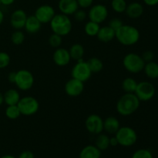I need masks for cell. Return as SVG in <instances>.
I'll use <instances>...</instances> for the list:
<instances>
[{
	"mask_svg": "<svg viewBox=\"0 0 158 158\" xmlns=\"http://www.w3.org/2000/svg\"><path fill=\"white\" fill-rule=\"evenodd\" d=\"M85 127L89 134L98 135L103 131V120L98 114H90L85 120Z\"/></svg>",
	"mask_w": 158,
	"mask_h": 158,
	"instance_id": "8fae6325",
	"label": "cell"
},
{
	"mask_svg": "<svg viewBox=\"0 0 158 158\" xmlns=\"http://www.w3.org/2000/svg\"><path fill=\"white\" fill-rule=\"evenodd\" d=\"M116 32L110 27L109 26H100V29L97 33V37L100 42L104 43H110L114 39H115Z\"/></svg>",
	"mask_w": 158,
	"mask_h": 158,
	"instance_id": "ffe728a7",
	"label": "cell"
},
{
	"mask_svg": "<svg viewBox=\"0 0 158 158\" xmlns=\"http://www.w3.org/2000/svg\"><path fill=\"white\" fill-rule=\"evenodd\" d=\"M134 94L140 101H148L154 97L155 94V87L150 82H140L137 83Z\"/></svg>",
	"mask_w": 158,
	"mask_h": 158,
	"instance_id": "30bf717a",
	"label": "cell"
},
{
	"mask_svg": "<svg viewBox=\"0 0 158 158\" xmlns=\"http://www.w3.org/2000/svg\"><path fill=\"white\" fill-rule=\"evenodd\" d=\"M95 145L99 150L104 151L110 148V137L106 134H98L95 140Z\"/></svg>",
	"mask_w": 158,
	"mask_h": 158,
	"instance_id": "cb8c5ba5",
	"label": "cell"
},
{
	"mask_svg": "<svg viewBox=\"0 0 158 158\" xmlns=\"http://www.w3.org/2000/svg\"><path fill=\"white\" fill-rule=\"evenodd\" d=\"M114 135L118 140L119 145L124 148L132 147L137 140V132L134 129L128 126L120 127Z\"/></svg>",
	"mask_w": 158,
	"mask_h": 158,
	"instance_id": "5b68a950",
	"label": "cell"
},
{
	"mask_svg": "<svg viewBox=\"0 0 158 158\" xmlns=\"http://www.w3.org/2000/svg\"><path fill=\"white\" fill-rule=\"evenodd\" d=\"M4 103V97H3V94L0 92V106Z\"/></svg>",
	"mask_w": 158,
	"mask_h": 158,
	"instance_id": "f6af8a7d",
	"label": "cell"
},
{
	"mask_svg": "<svg viewBox=\"0 0 158 158\" xmlns=\"http://www.w3.org/2000/svg\"><path fill=\"white\" fill-rule=\"evenodd\" d=\"M0 6H1V2H0Z\"/></svg>",
	"mask_w": 158,
	"mask_h": 158,
	"instance_id": "681fc988",
	"label": "cell"
},
{
	"mask_svg": "<svg viewBox=\"0 0 158 158\" xmlns=\"http://www.w3.org/2000/svg\"><path fill=\"white\" fill-rule=\"evenodd\" d=\"M50 29L53 33L60 36H66L73 29V23L69 15L63 13L56 14L49 23Z\"/></svg>",
	"mask_w": 158,
	"mask_h": 158,
	"instance_id": "3957f363",
	"label": "cell"
},
{
	"mask_svg": "<svg viewBox=\"0 0 158 158\" xmlns=\"http://www.w3.org/2000/svg\"><path fill=\"white\" fill-rule=\"evenodd\" d=\"M100 2H105V1H108V0H99Z\"/></svg>",
	"mask_w": 158,
	"mask_h": 158,
	"instance_id": "7dc6e473",
	"label": "cell"
},
{
	"mask_svg": "<svg viewBox=\"0 0 158 158\" xmlns=\"http://www.w3.org/2000/svg\"><path fill=\"white\" fill-rule=\"evenodd\" d=\"M15 74H16V71H12L9 73L7 76L8 81L10 83H15Z\"/></svg>",
	"mask_w": 158,
	"mask_h": 158,
	"instance_id": "ab89813d",
	"label": "cell"
},
{
	"mask_svg": "<svg viewBox=\"0 0 158 158\" xmlns=\"http://www.w3.org/2000/svg\"><path fill=\"white\" fill-rule=\"evenodd\" d=\"M0 78H1V74H0Z\"/></svg>",
	"mask_w": 158,
	"mask_h": 158,
	"instance_id": "c3c4849f",
	"label": "cell"
},
{
	"mask_svg": "<svg viewBox=\"0 0 158 158\" xmlns=\"http://www.w3.org/2000/svg\"><path fill=\"white\" fill-rule=\"evenodd\" d=\"M17 106L22 115L26 117L34 115L38 112L40 109V103L37 99L32 96H26L21 97Z\"/></svg>",
	"mask_w": 158,
	"mask_h": 158,
	"instance_id": "52a82bcc",
	"label": "cell"
},
{
	"mask_svg": "<svg viewBox=\"0 0 158 158\" xmlns=\"http://www.w3.org/2000/svg\"><path fill=\"white\" fill-rule=\"evenodd\" d=\"M101 151L95 145H86L80 151L79 158H100Z\"/></svg>",
	"mask_w": 158,
	"mask_h": 158,
	"instance_id": "7402d4cb",
	"label": "cell"
},
{
	"mask_svg": "<svg viewBox=\"0 0 158 158\" xmlns=\"http://www.w3.org/2000/svg\"><path fill=\"white\" fill-rule=\"evenodd\" d=\"M123 25V21H122L120 19L117 18V17H114V18H112L108 23L107 26H109L110 27L112 28L114 31H117L119 28L121 27Z\"/></svg>",
	"mask_w": 158,
	"mask_h": 158,
	"instance_id": "d590c367",
	"label": "cell"
},
{
	"mask_svg": "<svg viewBox=\"0 0 158 158\" xmlns=\"http://www.w3.org/2000/svg\"><path fill=\"white\" fill-rule=\"evenodd\" d=\"M3 97H4V103H6L7 106L17 105L20 99H21V96L19 92V89H14V88L7 89L3 94Z\"/></svg>",
	"mask_w": 158,
	"mask_h": 158,
	"instance_id": "44dd1931",
	"label": "cell"
},
{
	"mask_svg": "<svg viewBox=\"0 0 158 158\" xmlns=\"http://www.w3.org/2000/svg\"><path fill=\"white\" fill-rule=\"evenodd\" d=\"M120 127V121L117 117L110 116L103 120V131L106 134L114 135Z\"/></svg>",
	"mask_w": 158,
	"mask_h": 158,
	"instance_id": "ac0fdd59",
	"label": "cell"
},
{
	"mask_svg": "<svg viewBox=\"0 0 158 158\" xmlns=\"http://www.w3.org/2000/svg\"><path fill=\"white\" fill-rule=\"evenodd\" d=\"M141 56L135 52H129L126 54L123 59V66L127 72L133 74H137L143 70L145 66Z\"/></svg>",
	"mask_w": 158,
	"mask_h": 158,
	"instance_id": "277c9868",
	"label": "cell"
},
{
	"mask_svg": "<svg viewBox=\"0 0 158 158\" xmlns=\"http://www.w3.org/2000/svg\"><path fill=\"white\" fill-rule=\"evenodd\" d=\"M18 158H35V155L31 151H24L20 153Z\"/></svg>",
	"mask_w": 158,
	"mask_h": 158,
	"instance_id": "f35d334b",
	"label": "cell"
},
{
	"mask_svg": "<svg viewBox=\"0 0 158 158\" xmlns=\"http://www.w3.org/2000/svg\"><path fill=\"white\" fill-rule=\"evenodd\" d=\"M117 145H119V143H118V140H117V137H116L115 136L110 137V146L116 147L117 146Z\"/></svg>",
	"mask_w": 158,
	"mask_h": 158,
	"instance_id": "60d3db41",
	"label": "cell"
},
{
	"mask_svg": "<svg viewBox=\"0 0 158 158\" xmlns=\"http://www.w3.org/2000/svg\"><path fill=\"white\" fill-rule=\"evenodd\" d=\"M48 43L51 47L57 49L59 47H61V45L63 43V37L52 32V34H51L48 39Z\"/></svg>",
	"mask_w": 158,
	"mask_h": 158,
	"instance_id": "1f68e13d",
	"label": "cell"
},
{
	"mask_svg": "<svg viewBox=\"0 0 158 158\" xmlns=\"http://www.w3.org/2000/svg\"><path fill=\"white\" fill-rule=\"evenodd\" d=\"M143 2L148 6H154L158 4V0H143Z\"/></svg>",
	"mask_w": 158,
	"mask_h": 158,
	"instance_id": "b9f144b4",
	"label": "cell"
},
{
	"mask_svg": "<svg viewBox=\"0 0 158 158\" xmlns=\"http://www.w3.org/2000/svg\"><path fill=\"white\" fill-rule=\"evenodd\" d=\"M92 73H98L103 69V63L100 59L97 57H92L86 61Z\"/></svg>",
	"mask_w": 158,
	"mask_h": 158,
	"instance_id": "4316f807",
	"label": "cell"
},
{
	"mask_svg": "<svg viewBox=\"0 0 158 158\" xmlns=\"http://www.w3.org/2000/svg\"><path fill=\"white\" fill-rule=\"evenodd\" d=\"M56 10L52 6L48 4L41 5L35 9L34 15L38 19L42 24L49 23L54 15H56Z\"/></svg>",
	"mask_w": 158,
	"mask_h": 158,
	"instance_id": "7c38bea8",
	"label": "cell"
},
{
	"mask_svg": "<svg viewBox=\"0 0 158 158\" xmlns=\"http://www.w3.org/2000/svg\"><path fill=\"white\" fill-rule=\"evenodd\" d=\"M74 19L77 22H82L85 21L86 19L87 18V12L85 11V9H81V8H79L77 11L75 12V13L73 14Z\"/></svg>",
	"mask_w": 158,
	"mask_h": 158,
	"instance_id": "e575fe53",
	"label": "cell"
},
{
	"mask_svg": "<svg viewBox=\"0 0 158 158\" xmlns=\"http://www.w3.org/2000/svg\"><path fill=\"white\" fill-rule=\"evenodd\" d=\"M15 2V0H0L1 5L5 6H9L13 4Z\"/></svg>",
	"mask_w": 158,
	"mask_h": 158,
	"instance_id": "7bdbcfd3",
	"label": "cell"
},
{
	"mask_svg": "<svg viewBox=\"0 0 158 158\" xmlns=\"http://www.w3.org/2000/svg\"><path fill=\"white\" fill-rule=\"evenodd\" d=\"M140 33L138 29L131 25L123 24L116 31L115 38L119 43L125 46H134L138 43Z\"/></svg>",
	"mask_w": 158,
	"mask_h": 158,
	"instance_id": "7a4b0ae2",
	"label": "cell"
},
{
	"mask_svg": "<svg viewBox=\"0 0 158 158\" xmlns=\"http://www.w3.org/2000/svg\"><path fill=\"white\" fill-rule=\"evenodd\" d=\"M100 29V25L89 20L84 26V32L88 36L94 37L97 36L99 30Z\"/></svg>",
	"mask_w": 158,
	"mask_h": 158,
	"instance_id": "83f0119b",
	"label": "cell"
},
{
	"mask_svg": "<svg viewBox=\"0 0 158 158\" xmlns=\"http://www.w3.org/2000/svg\"><path fill=\"white\" fill-rule=\"evenodd\" d=\"M131 158H154L151 151L148 149H139L133 154Z\"/></svg>",
	"mask_w": 158,
	"mask_h": 158,
	"instance_id": "836d02e7",
	"label": "cell"
},
{
	"mask_svg": "<svg viewBox=\"0 0 158 158\" xmlns=\"http://www.w3.org/2000/svg\"><path fill=\"white\" fill-rule=\"evenodd\" d=\"M109 15V10L105 5L102 3H97V4L93 5L89 9L87 12V18L89 20L98 24L104 23L108 18Z\"/></svg>",
	"mask_w": 158,
	"mask_h": 158,
	"instance_id": "ba28073f",
	"label": "cell"
},
{
	"mask_svg": "<svg viewBox=\"0 0 158 158\" xmlns=\"http://www.w3.org/2000/svg\"><path fill=\"white\" fill-rule=\"evenodd\" d=\"M25 39H26L25 33L22 30H15L10 37L12 43L15 46H19L23 44L25 41Z\"/></svg>",
	"mask_w": 158,
	"mask_h": 158,
	"instance_id": "4dcf8cb0",
	"label": "cell"
},
{
	"mask_svg": "<svg viewBox=\"0 0 158 158\" xmlns=\"http://www.w3.org/2000/svg\"><path fill=\"white\" fill-rule=\"evenodd\" d=\"M52 60L56 66L63 67L70 63L71 57L68 49L63 47H59L55 49L52 54Z\"/></svg>",
	"mask_w": 158,
	"mask_h": 158,
	"instance_id": "9a60e30c",
	"label": "cell"
},
{
	"mask_svg": "<svg viewBox=\"0 0 158 158\" xmlns=\"http://www.w3.org/2000/svg\"><path fill=\"white\" fill-rule=\"evenodd\" d=\"M69 55H70L71 60L79 61V60H83V56L85 54V49L83 45L80 43H75L72 45L69 49Z\"/></svg>",
	"mask_w": 158,
	"mask_h": 158,
	"instance_id": "603a6c76",
	"label": "cell"
},
{
	"mask_svg": "<svg viewBox=\"0 0 158 158\" xmlns=\"http://www.w3.org/2000/svg\"><path fill=\"white\" fill-rule=\"evenodd\" d=\"M5 115L9 120H16L22 114L17 105H10L5 110Z\"/></svg>",
	"mask_w": 158,
	"mask_h": 158,
	"instance_id": "f546056e",
	"label": "cell"
},
{
	"mask_svg": "<svg viewBox=\"0 0 158 158\" xmlns=\"http://www.w3.org/2000/svg\"><path fill=\"white\" fill-rule=\"evenodd\" d=\"M92 74L87 63L83 60L77 61V63L73 66L71 70V76L73 78L80 80L83 83L88 81Z\"/></svg>",
	"mask_w": 158,
	"mask_h": 158,
	"instance_id": "9c48e42d",
	"label": "cell"
},
{
	"mask_svg": "<svg viewBox=\"0 0 158 158\" xmlns=\"http://www.w3.org/2000/svg\"><path fill=\"white\" fill-rule=\"evenodd\" d=\"M77 1L79 5V7L83 9H89L94 2V0H77Z\"/></svg>",
	"mask_w": 158,
	"mask_h": 158,
	"instance_id": "8d00e7d4",
	"label": "cell"
},
{
	"mask_svg": "<svg viewBox=\"0 0 158 158\" xmlns=\"http://www.w3.org/2000/svg\"><path fill=\"white\" fill-rule=\"evenodd\" d=\"M110 6L112 10L116 13H124L127 6V2L126 0H111Z\"/></svg>",
	"mask_w": 158,
	"mask_h": 158,
	"instance_id": "f1b7e54d",
	"label": "cell"
},
{
	"mask_svg": "<svg viewBox=\"0 0 158 158\" xmlns=\"http://www.w3.org/2000/svg\"><path fill=\"white\" fill-rule=\"evenodd\" d=\"M140 101L134 94H127L119 98L116 104L117 113L123 117L132 115L138 110Z\"/></svg>",
	"mask_w": 158,
	"mask_h": 158,
	"instance_id": "6da1fadb",
	"label": "cell"
},
{
	"mask_svg": "<svg viewBox=\"0 0 158 158\" xmlns=\"http://www.w3.org/2000/svg\"><path fill=\"white\" fill-rule=\"evenodd\" d=\"M84 88L85 86L83 82L72 77L65 83L64 91L69 97H77L83 94Z\"/></svg>",
	"mask_w": 158,
	"mask_h": 158,
	"instance_id": "4fadbf2b",
	"label": "cell"
},
{
	"mask_svg": "<svg viewBox=\"0 0 158 158\" xmlns=\"http://www.w3.org/2000/svg\"><path fill=\"white\" fill-rule=\"evenodd\" d=\"M77 0H59L58 9L60 13L66 15H72L79 9Z\"/></svg>",
	"mask_w": 158,
	"mask_h": 158,
	"instance_id": "2e32d148",
	"label": "cell"
},
{
	"mask_svg": "<svg viewBox=\"0 0 158 158\" xmlns=\"http://www.w3.org/2000/svg\"><path fill=\"white\" fill-rule=\"evenodd\" d=\"M27 14L23 9H18L14 10L12 12L10 16V25L15 30H22L24 29L26 19H27Z\"/></svg>",
	"mask_w": 158,
	"mask_h": 158,
	"instance_id": "5bb4252c",
	"label": "cell"
},
{
	"mask_svg": "<svg viewBox=\"0 0 158 158\" xmlns=\"http://www.w3.org/2000/svg\"><path fill=\"white\" fill-rule=\"evenodd\" d=\"M34 83H35V78L31 71L25 69L16 71L14 84L19 90H29L33 86Z\"/></svg>",
	"mask_w": 158,
	"mask_h": 158,
	"instance_id": "8992f818",
	"label": "cell"
},
{
	"mask_svg": "<svg viewBox=\"0 0 158 158\" xmlns=\"http://www.w3.org/2000/svg\"><path fill=\"white\" fill-rule=\"evenodd\" d=\"M0 158H16V157L13 155H11V154H6V155L2 156Z\"/></svg>",
	"mask_w": 158,
	"mask_h": 158,
	"instance_id": "bcb514c9",
	"label": "cell"
},
{
	"mask_svg": "<svg viewBox=\"0 0 158 158\" xmlns=\"http://www.w3.org/2000/svg\"><path fill=\"white\" fill-rule=\"evenodd\" d=\"M143 11H144V9L141 3L138 2H132L127 4L124 13L130 19H137L141 17L143 13Z\"/></svg>",
	"mask_w": 158,
	"mask_h": 158,
	"instance_id": "e0dca14e",
	"label": "cell"
},
{
	"mask_svg": "<svg viewBox=\"0 0 158 158\" xmlns=\"http://www.w3.org/2000/svg\"><path fill=\"white\" fill-rule=\"evenodd\" d=\"M42 23L38 20V19L34 15H29L27 17L24 29L26 32L29 34H35L39 32L41 29Z\"/></svg>",
	"mask_w": 158,
	"mask_h": 158,
	"instance_id": "d6986e66",
	"label": "cell"
},
{
	"mask_svg": "<svg viewBox=\"0 0 158 158\" xmlns=\"http://www.w3.org/2000/svg\"><path fill=\"white\" fill-rule=\"evenodd\" d=\"M137 82L132 77H127L122 81L121 87L124 93L127 94H134L137 86Z\"/></svg>",
	"mask_w": 158,
	"mask_h": 158,
	"instance_id": "484cf974",
	"label": "cell"
},
{
	"mask_svg": "<svg viewBox=\"0 0 158 158\" xmlns=\"http://www.w3.org/2000/svg\"><path fill=\"white\" fill-rule=\"evenodd\" d=\"M145 74L150 79L158 78V64L155 62H148L145 63L143 68Z\"/></svg>",
	"mask_w": 158,
	"mask_h": 158,
	"instance_id": "d4e9b609",
	"label": "cell"
},
{
	"mask_svg": "<svg viewBox=\"0 0 158 158\" xmlns=\"http://www.w3.org/2000/svg\"><path fill=\"white\" fill-rule=\"evenodd\" d=\"M11 63V57L8 52L0 51V69H6Z\"/></svg>",
	"mask_w": 158,
	"mask_h": 158,
	"instance_id": "d6a6232c",
	"label": "cell"
},
{
	"mask_svg": "<svg viewBox=\"0 0 158 158\" xmlns=\"http://www.w3.org/2000/svg\"><path fill=\"white\" fill-rule=\"evenodd\" d=\"M4 19H5V14L3 12V11L2 9H0V26L2 24L3 21H4Z\"/></svg>",
	"mask_w": 158,
	"mask_h": 158,
	"instance_id": "ee69618b",
	"label": "cell"
},
{
	"mask_svg": "<svg viewBox=\"0 0 158 158\" xmlns=\"http://www.w3.org/2000/svg\"><path fill=\"white\" fill-rule=\"evenodd\" d=\"M141 57L145 63H148V62L152 61L153 59H154V52H151V51H145L143 55L141 56Z\"/></svg>",
	"mask_w": 158,
	"mask_h": 158,
	"instance_id": "74e56055",
	"label": "cell"
}]
</instances>
